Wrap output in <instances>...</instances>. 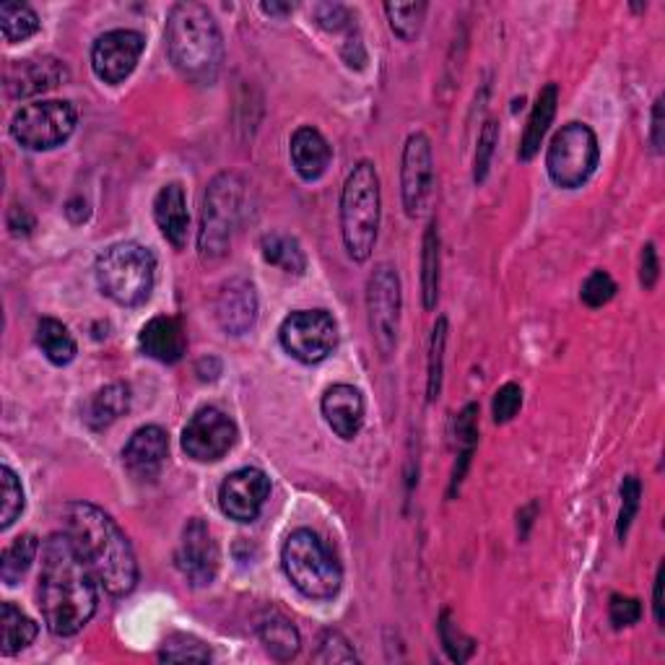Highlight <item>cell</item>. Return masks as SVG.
Wrapping results in <instances>:
<instances>
[{
  "label": "cell",
  "instance_id": "obj_17",
  "mask_svg": "<svg viewBox=\"0 0 665 665\" xmlns=\"http://www.w3.org/2000/svg\"><path fill=\"white\" fill-rule=\"evenodd\" d=\"M68 78V68L57 57H29V61H17L6 68V94L11 99L36 97V94H45L65 84Z\"/></svg>",
  "mask_w": 665,
  "mask_h": 665
},
{
  "label": "cell",
  "instance_id": "obj_2",
  "mask_svg": "<svg viewBox=\"0 0 665 665\" xmlns=\"http://www.w3.org/2000/svg\"><path fill=\"white\" fill-rule=\"evenodd\" d=\"M65 528L109 596L133 593L138 582L133 546L105 510L92 502H71L65 507Z\"/></svg>",
  "mask_w": 665,
  "mask_h": 665
},
{
  "label": "cell",
  "instance_id": "obj_29",
  "mask_svg": "<svg viewBox=\"0 0 665 665\" xmlns=\"http://www.w3.org/2000/svg\"><path fill=\"white\" fill-rule=\"evenodd\" d=\"M421 297L423 310H435L440 299V232L437 222L427 226L421 250Z\"/></svg>",
  "mask_w": 665,
  "mask_h": 665
},
{
  "label": "cell",
  "instance_id": "obj_12",
  "mask_svg": "<svg viewBox=\"0 0 665 665\" xmlns=\"http://www.w3.org/2000/svg\"><path fill=\"white\" fill-rule=\"evenodd\" d=\"M237 442V423L218 408H201L182 429V450L199 463L222 460Z\"/></svg>",
  "mask_w": 665,
  "mask_h": 665
},
{
  "label": "cell",
  "instance_id": "obj_38",
  "mask_svg": "<svg viewBox=\"0 0 665 665\" xmlns=\"http://www.w3.org/2000/svg\"><path fill=\"white\" fill-rule=\"evenodd\" d=\"M640 500H642V481L637 476H626L621 484V513L616 523V536L624 540L630 533V525L640 513Z\"/></svg>",
  "mask_w": 665,
  "mask_h": 665
},
{
  "label": "cell",
  "instance_id": "obj_32",
  "mask_svg": "<svg viewBox=\"0 0 665 665\" xmlns=\"http://www.w3.org/2000/svg\"><path fill=\"white\" fill-rule=\"evenodd\" d=\"M0 29H3V40L9 45L24 42L29 36L40 32V17H36L32 6L26 3H3L0 6Z\"/></svg>",
  "mask_w": 665,
  "mask_h": 665
},
{
  "label": "cell",
  "instance_id": "obj_24",
  "mask_svg": "<svg viewBox=\"0 0 665 665\" xmlns=\"http://www.w3.org/2000/svg\"><path fill=\"white\" fill-rule=\"evenodd\" d=\"M557 105H559V86L546 84L544 89L538 92V99L528 117V126H525L523 143H521V162H530V159L540 151V143H544L546 133H549V126L554 122V115H557Z\"/></svg>",
  "mask_w": 665,
  "mask_h": 665
},
{
  "label": "cell",
  "instance_id": "obj_14",
  "mask_svg": "<svg viewBox=\"0 0 665 665\" xmlns=\"http://www.w3.org/2000/svg\"><path fill=\"white\" fill-rule=\"evenodd\" d=\"M146 42L133 29H115L101 34L92 47V68L99 82L122 84L141 61Z\"/></svg>",
  "mask_w": 665,
  "mask_h": 665
},
{
  "label": "cell",
  "instance_id": "obj_23",
  "mask_svg": "<svg viewBox=\"0 0 665 665\" xmlns=\"http://www.w3.org/2000/svg\"><path fill=\"white\" fill-rule=\"evenodd\" d=\"M331 159H333V151L320 130L310 126H302L299 130H294V136H291V162H294V170L299 172V178L307 182L323 178Z\"/></svg>",
  "mask_w": 665,
  "mask_h": 665
},
{
  "label": "cell",
  "instance_id": "obj_45",
  "mask_svg": "<svg viewBox=\"0 0 665 665\" xmlns=\"http://www.w3.org/2000/svg\"><path fill=\"white\" fill-rule=\"evenodd\" d=\"M315 17H318V24L328 29V32H341V29H346L351 24L348 11L339 3L315 6Z\"/></svg>",
  "mask_w": 665,
  "mask_h": 665
},
{
  "label": "cell",
  "instance_id": "obj_1",
  "mask_svg": "<svg viewBox=\"0 0 665 665\" xmlns=\"http://www.w3.org/2000/svg\"><path fill=\"white\" fill-rule=\"evenodd\" d=\"M97 577L68 533H53L42 546L40 609L47 630L73 637L97 613Z\"/></svg>",
  "mask_w": 665,
  "mask_h": 665
},
{
  "label": "cell",
  "instance_id": "obj_6",
  "mask_svg": "<svg viewBox=\"0 0 665 665\" xmlns=\"http://www.w3.org/2000/svg\"><path fill=\"white\" fill-rule=\"evenodd\" d=\"M94 273L101 294L120 307H138L151 297L157 258L138 243H117L99 255Z\"/></svg>",
  "mask_w": 665,
  "mask_h": 665
},
{
  "label": "cell",
  "instance_id": "obj_30",
  "mask_svg": "<svg viewBox=\"0 0 665 665\" xmlns=\"http://www.w3.org/2000/svg\"><path fill=\"white\" fill-rule=\"evenodd\" d=\"M0 630H3V655H13L32 645L40 626L13 603H3V609H0Z\"/></svg>",
  "mask_w": 665,
  "mask_h": 665
},
{
  "label": "cell",
  "instance_id": "obj_9",
  "mask_svg": "<svg viewBox=\"0 0 665 665\" xmlns=\"http://www.w3.org/2000/svg\"><path fill=\"white\" fill-rule=\"evenodd\" d=\"M76 130V109L71 101L47 99L21 107L11 120V136L29 151H50L68 141Z\"/></svg>",
  "mask_w": 665,
  "mask_h": 665
},
{
  "label": "cell",
  "instance_id": "obj_10",
  "mask_svg": "<svg viewBox=\"0 0 665 665\" xmlns=\"http://www.w3.org/2000/svg\"><path fill=\"white\" fill-rule=\"evenodd\" d=\"M279 341L291 360L318 364L339 346V325L325 310H299L281 323Z\"/></svg>",
  "mask_w": 665,
  "mask_h": 665
},
{
  "label": "cell",
  "instance_id": "obj_42",
  "mask_svg": "<svg viewBox=\"0 0 665 665\" xmlns=\"http://www.w3.org/2000/svg\"><path fill=\"white\" fill-rule=\"evenodd\" d=\"M521 406H523V390H521V385H515V383L502 385L500 390H496L494 404H492L494 421H496V423L513 421V419H515V414L521 411Z\"/></svg>",
  "mask_w": 665,
  "mask_h": 665
},
{
  "label": "cell",
  "instance_id": "obj_37",
  "mask_svg": "<svg viewBox=\"0 0 665 665\" xmlns=\"http://www.w3.org/2000/svg\"><path fill=\"white\" fill-rule=\"evenodd\" d=\"M440 640H442V647L448 650L450 661H455V663H465L468 657L473 655V650H476V642H473L471 637H465V634L460 632L455 624H452L450 611H444L440 616Z\"/></svg>",
  "mask_w": 665,
  "mask_h": 665
},
{
  "label": "cell",
  "instance_id": "obj_3",
  "mask_svg": "<svg viewBox=\"0 0 665 665\" xmlns=\"http://www.w3.org/2000/svg\"><path fill=\"white\" fill-rule=\"evenodd\" d=\"M167 53L182 78L193 84H214L224 63V40L218 24L203 3L172 6L167 19Z\"/></svg>",
  "mask_w": 665,
  "mask_h": 665
},
{
  "label": "cell",
  "instance_id": "obj_5",
  "mask_svg": "<svg viewBox=\"0 0 665 665\" xmlns=\"http://www.w3.org/2000/svg\"><path fill=\"white\" fill-rule=\"evenodd\" d=\"M283 572L299 593L312 601H331L339 596L343 572L333 551L318 533L299 528L291 533L281 551Z\"/></svg>",
  "mask_w": 665,
  "mask_h": 665
},
{
  "label": "cell",
  "instance_id": "obj_33",
  "mask_svg": "<svg viewBox=\"0 0 665 665\" xmlns=\"http://www.w3.org/2000/svg\"><path fill=\"white\" fill-rule=\"evenodd\" d=\"M444 343H448V318H440L432 331V343H429V364H427V398L429 400H437L442 393Z\"/></svg>",
  "mask_w": 665,
  "mask_h": 665
},
{
  "label": "cell",
  "instance_id": "obj_46",
  "mask_svg": "<svg viewBox=\"0 0 665 665\" xmlns=\"http://www.w3.org/2000/svg\"><path fill=\"white\" fill-rule=\"evenodd\" d=\"M657 276H661V262H657V253L655 245L647 243L642 247V262H640V283L645 289H653L657 283Z\"/></svg>",
  "mask_w": 665,
  "mask_h": 665
},
{
  "label": "cell",
  "instance_id": "obj_8",
  "mask_svg": "<svg viewBox=\"0 0 665 665\" xmlns=\"http://www.w3.org/2000/svg\"><path fill=\"white\" fill-rule=\"evenodd\" d=\"M601 149L598 138L584 122H567L557 136L551 138L549 151H546V170L554 185L561 190L582 187L593 178Z\"/></svg>",
  "mask_w": 665,
  "mask_h": 665
},
{
  "label": "cell",
  "instance_id": "obj_43",
  "mask_svg": "<svg viewBox=\"0 0 665 665\" xmlns=\"http://www.w3.org/2000/svg\"><path fill=\"white\" fill-rule=\"evenodd\" d=\"M609 619L616 630H626V626L637 624L642 619V605L637 598L630 596H611L609 603Z\"/></svg>",
  "mask_w": 665,
  "mask_h": 665
},
{
  "label": "cell",
  "instance_id": "obj_22",
  "mask_svg": "<svg viewBox=\"0 0 665 665\" xmlns=\"http://www.w3.org/2000/svg\"><path fill=\"white\" fill-rule=\"evenodd\" d=\"M153 218H157L159 229L167 239H170L172 247H182L187 245V232H190V214H187V201H185V190H182L180 182H170L157 193L153 199Z\"/></svg>",
  "mask_w": 665,
  "mask_h": 665
},
{
  "label": "cell",
  "instance_id": "obj_20",
  "mask_svg": "<svg viewBox=\"0 0 665 665\" xmlns=\"http://www.w3.org/2000/svg\"><path fill=\"white\" fill-rule=\"evenodd\" d=\"M138 346L149 360L162 364H178L187 351V335L185 328L178 318L159 315L151 318L143 325L141 335H138Z\"/></svg>",
  "mask_w": 665,
  "mask_h": 665
},
{
  "label": "cell",
  "instance_id": "obj_15",
  "mask_svg": "<svg viewBox=\"0 0 665 665\" xmlns=\"http://www.w3.org/2000/svg\"><path fill=\"white\" fill-rule=\"evenodd\" d=\"M270 494V479L260 468H239L224 479L218 489L222 513L237 523H253L266 507Z\"/></svg>",
  "mask_w": 665,
  "mask_h": 665
},
{
  "label": "cell",
  "instance_id": "obj_49",
  "mask_svg": "<svg viewBox=\"0 0 665 665\" xmlns=\"http://www.w3.org/2000/svg\"><path fill=\"white\" fill-rule=\"evenodd\" d=\"M663 584H665V567L657 569L655 577V598H653V609H655V621L663 626L665 613H663Z\"/></svg>",
  "mask_w": 665,
  "mask_h": 665
},
{
  "label": "cell",
  "instance_id": "obj_50",
  "mask_svg": "<svg viewBox=\"0 0 665 665\" xmlns=\"http://www.w3.org/2000/svg\"><path fill=\"white\" fill-rule=\"evenodd\" d=\"M260 11L268 13V17H287V13L294 11V6H289V3H262Z\"/></svg>",
  "mask_w": 665,
  "mask_h": 665
},
{
  "label": "cell",
  "instance_id": "obj_25",
  "mask_svg": "<svg viewBox=\"0 0 665 665\" xmlns=\"http://www.w3.org/2000/svg\"><path fill=\"white\" fill-rule=\"evenodd\" d=\"M130 387L122 383H112L101 390L94 393L86 404L84 411V421L89 423L94 432H101L107 429L109 423H115L120 416H126L130 411Z\"/></svg>",
  "mask_w": 665,
  "mask_h": 665
},
{
  "label": "cell",
  "instance_id": "obj_44",
  "mask_svg": "<svg viewBox=\"0 0 665 665\" xmlns=\"http://www.w3.org/2000/svg\"><path fill=\"white\" fill-rule=\"evenodd\" d=\"M479 406L476 404H468L463 411L458 414L455 421V437L458 444H463V450H476L479 442Z\"/></svg>",
  "mask_w": 665,
  "mask_h": 665
},
{
  "label": "cell",
  "instance_id": "obj_48",
  "mask_svg": "<svg viewBox=\"0 0 665 665\" xmlns=\"http://www.w3.org/2000/svg\"><path fill=\"white\" fill-rule=\"evenodd\" d=\"M9 226L13 229V234H29L34 226V218L26 214V208H11L9 214Z\"/></svg>",
  "mask_w": 665,
  "mask_h": 665
},
{
  "label": "cell",
  "instance_id": "obj_28",
  "mask_svg": "<svg viewBox=\"0 0 665 665\" xmlns=\"http://www.w3.org/2000/svg\"><path fill=\"white\" fill-rule=\"evenodd\" d=\"M258 634H260L262 647H266V653L273 657V661H281V663L297 657L299 645H302L297 626L283 616H270L262 621Z\"/></svg>",
  "mask_w": 665,
  "mask_h": 665
},
{
  "label": "cell",
  "instance_id": "obj_41",
  "mask_svg": "<svg viewBox=\"0 0 665 665\" xmlns=\"http://www.w3.org/2000/svg\"><path fill=\"white\" fill-rule=\"evenodd\" d=\"M500 143V126L494 120H486L479 136V151H476V167H473V180L484 182L489 174V164H492L494 149Z\"/></svg>",
  "mask_w": 665,
  "mask_h": 665
},
{
  "label": "cell",
  "instance_id": "obj_11",
  "mask_svg": "<svg viewBox=\"0 0 665 665\" xmlns=\"http://www.w3.org/2000/svg\"><path fill=\"white\" fill-rule=\"evenodd\" d=\"M369 331L383 360L398 346L400 328V279L390 262H379L367 281Z\"/></svg>",
  "mask_w": 665,
  "mask_h": 665
},
{
  "label": "cell",
  "instance_id": "obj_39",
  "mask_svg": "<svg viewBox=\"0 0 665 665\" xmlns=\"http://www.w3.org/2000/svg\"><path fill=\"white\" fill-rule=\"evenodd\" d=\"M318 663H356L360 657H356L354 647H351V642L343 637L341 632L328 630L323 637H320V647L315 653Z\"/></svg>",
  "mask_w": 665,
  "mask_h": 665
},
{
  "label": "cell",
  "instance_id": "obj_36",
  "mask_svg": "<svg viewBox=\"0 0 665 665\" xmlns=\"http://www.w3.org/2000/svg\"><path fill=\"white\" fill-rule=\"evenodd\" d=\"M0 492H3V510H0V528L9 530L17 517L24 513V489L17 473L9 465L0 468Z\"/></svg>",
  "mask_w": 665,
  "mask_h": 665
},
{
  "label": "cell",
  "instance_id": "obj_35",
  "mask_svg": "<svg viewBox=\"0 0 665 665\" xmlns=\"http://www.w3.org/2000/svg\"><path fill=\"white\" fill-rule=\"evenodd\" d=\"M159 661L164 663H208L211 650L201 640L187 637V634H174L159 650Z\"/></svg>",
  "mask_w": 665,
  "mask_h": 665
},
{
  "label": "cell",
  "instance_id": "obj_13",
  "mask_svg": "<svg viewBox=\"0 0 665 665\" xmlns=\"http://www.w3.org/2000/svg\"><path fill=\"white\" fill-rule=\"evenodd\" d=\"M435 185V162L432 146L423 133L408 136L404 146V162H400V193H404L406 214L416 218L427 208L432 199Z\"/></svg>",
  "mask_w": 665,
  "mask_h": 665
},
{
  "label": "cell",
  "instance_id": "obj_21",
  "mask_svg": "<svg viewBox=\"0 0 665 665\" xmlns=\"http://www.w3.org/2000/svg\"><path fill=\"white\" fill-rule=\"evenodd\" d=\"M320 408H323L328 427H331L341 440H354V437L362 432L364 398L354 385L328 387Z\"/></svg>",
  "mask_w": 665,
  "mask_h": 665
},
{
  "label": "cell",
  "instance_id": "obj_31",
  "mask_svg": "<svg viewBox=\"0 0 665 665\" xmlns=\"http://www.w3.org/2000/svg\"><path fill=\"white\" fill-rule=\"evenodd\" d=\"M36 551H40V540H36V536H32V533L19 536L9 549L3 551V559H0V580L13 588V584L29 572Z\"/></svg>",
  "mask_w": 665,
  "mask_h": 665
},
{
  "label": "cell",
  "instance_id": "obj_7",
  "mask_svg": "<svg viewBox=\"0 0 665 665\" xmlns=\"http://www.w3.org/2000/svg\"><path fill=\"white\" fill-rule=\"evenodd\" d=\"M245 214V182L239 174L222 172L211 180L203 199L199 250L206 260H218L229 253L232 234Z\"/></svg>",
  "mask_w": 665,
  "mask_h": 665
},
{
  "label": "cell",
  "instance_id": "obj_40",
  "mask_svg": "<svg viewBox=\"0 0 665 665\" xmlns=\"http://www.w3.org/2000/svg\"><path fill=\"white\" fill-rule=\"evenodd\" d=\"M580 297L588 307L609 304L611 299L616 297V281H613L605 270H593V273H590L582 283Z\"/></svg>",
  "mask_w": 665,
  "mask_h": 665
},
{
  "label": "cell",
  "instance_id": "obj_34",
  "mask_svg": "<svg viewBox=\"0 0 665 665\" xmlns=\"http://www.w3.org/2000/svg\"><path fill=\"white\" fill-rule=\"evenodd\" d=\"M385 13L393 32H396L400 40L411 42L416 40V34L421 32L427 3H385Z\"/></svg>",
  "mask_w": 665,
  "mask_h": 665
},
{
  "label": "cell",
  "instance_id": "obj_27",
  "mask_svg": "<svg viewBox=\"0 0 665 665\" xmlns=\"http://www.w3.org/2000/svg\"><path fill=\"white\" fill-rule=\"evenodd\" d=\"M36 346L42 348V354L47 356L55 367H65L76 360V341L68 328L55 318H42L36 323Z\"/></svg>",
  "mask_w": 665,
  "mask_h": 665
},
{
  "label": "cell",
  "instance_id": "obj_26",
  "mask_svg": "<svg viewBox=\"0 0 665 665\" xmlns=\"http://www.w3.org/2000/svg\"><path fill=\"white\" fill-rule=\"evenodd\" d=\"M260 253H262V258H266V262L287 270V273L302 276L307 270V255L302 250V245L283 232L262 234Z\"/></svg>",
  "mask_w": 665,
  "mask_h": 665
},
{
  "label": "cell",
  "instance_id": "obj_18",
  "mask_svg": "<svg viewBox=\"0 0 665 665\" xmlns=\"http://www.w3.org/2000/svg\"><path fill=\"white\" fill-rule=\"evenodd\" d=\"M167 458H170V437L157 423H149V427L133 432L126 450H122V463H126L130 476L141 481V484H151V481L159 479Z\"/></svg>",
  "mask_w": 665,
  "mask_h": 665
},
{
  "label": "cell",
  "instance_id": "obj_47",
  "mask_svg": "<svg viewBox=\"0 0 665 665\" xmlns=\"http://www.w3.org/2000/svg\"><path fill=\"white\" fill-rule=\"evenodd\" d=\"M655 153H663V99H655L653 107V133H650Z\"/></svg>",
  "mask_w": 665,
  "mask_h": 665
},
{
  "label": "cell",
  "instance_id": "obj_4",
  "mask_svg": "<svg viewBox=\"0 0 665 665\" xmlns=\"http://www.w3.org/2000/svg\"><path fill=\"white\" fill-rule=\"evenodd\" d=\"M379 229V178L372 162H360L348 172L341 193L343 245L356 262L369 260Z\"/></svg>",
  "mask_w": 665,
  "mask_h": 665
},
{
  "label": "cell",
  "instance_id": "obj_16",
  "mask_svg": "<svg viewBox=\"0 0 665 665\" xmlns=\"http://www.w3.org/2000/svg\"><path fill=\"white\" fill-rule=\"evenodd\" d=\"M178 567L193 588H206L218 572V544L201 517H193L182 530Z\"/></svg>",
  "mask_w": 665,
  "mask_h": 665
},
{
  "label": "cell",
  "instance_id": "obj_19",
  "mask_svg": "<svg viewBox=\"0 0 665 665\" xmlns=\"http://www.w3.org/2000/svg\"><path fill=\"white\" fill-rule=\"evenodd\" d=\"M216 320L224 333L243 335L258 320V294L247 279H229L216 297Z\"/></svg>",
  "mask_w": 665,
  "mask_h": 665
}]
</instances>
